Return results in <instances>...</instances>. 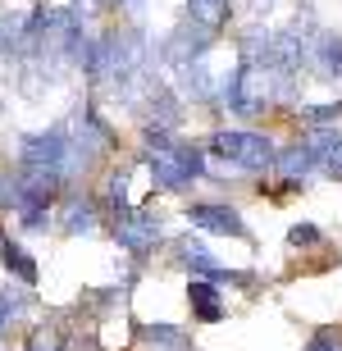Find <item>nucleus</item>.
<instances>
[{
    "label": "nucleus",
    "mask_w": 342,
    "mask_h": 351,
    "mask_svg": "<svg viewBox=\"0 0 342 351\" xmlns=\"http://www.w3.org/2000/svg\"><path fill=\"white\" fill-rule=\"evenodd\" d=\"M110 5H114V0H73V19H78V23H87V19H96V14H106Z\"/></svg>",
    "instance_id": "19"
},
{
    "label": "nucleus",
    "mask_w": 342,
    "mask_h": 351,
    "mask_svg": "<svg viewBox=\"0 0 342 351\" xmlns=\"http://www.w3.org/2000/svg\"><path fill=\"white\" fill-rule=\"evenodd\" d=\"M146 146H151V156H146L151 178H156V187H164V192H183V187H192V182L206 173L201 151L178 142L169 128H151V123H146Z\"/></svg>",
    "instance_id": "1"
},
{
    "label": "nucleus",
    "mask_w": 342,
    "mask_h": 351,
    "mask_svg": "<svg viewBox=\"0 0 342 351\" xmlns=\"http://www.w3.org/2000/svg\"><path fill=\"white\" fill-rule=\"evenodd\" d=\"M306 351H342V342H333L329 333H319L315 342H306Z\"/></svg>",
    "instance_id": "22"
},
{
    "label": "nucleus",
    "mask_w": 342,
    "mask_h": 351,
    "mask_svg": "<svg viewBox=\"0 0 342 351\" xmlns=\"http://www.w3.org/2000/svg\"><path fill=\"white\" fill-rule=\"evenodd\" d=\"M23 306H27L23 292H10V287L0 292V338H5V333H10V324L19 319V315H23Z\"/></svg>",
    "instance_id": "17"
},
{
    "label": "nucleus",
    "mask_w": 342,
    "mask_h": 351,
    "mask_svg": "<svg viewBox=\"0 0 342 351\" xmlns=\"http://www.w3.org/2000/svg\"><path fill=\"white\" fill-rule=\"evenodd\" d=\"M187 301H192V315H197L201 324H219L224 319V297H219V287L206 283V278H192L187 283Z\"/></svg>",
    "instance_id": "12"
},
{
    "label": "nucleus",
    "mask_w": 342,
    "mask_h": 351,
    "mask_svg": "<svg viewBox=\"0 0 342 351\" xmlns=\"http://www.w3.org/2000/svg\"><path fill=\"white\" fill-rule=\"evenodd\" d=\"M315 165H319V160H315V151H310L306 142H297V146H288V151H278V156H274V169H283L292 182L306 178V173L315 169Z\"/></svg>",
    "instance_id": "14"
},
{
    "label": "nucleus",
    "mask_w": 342,
    "mask_h": 351,
    "mask_svg": "<svg viewBox=\"0 0 342 351\" xmlns=\"http://www.w3.org/2000/svg\"><path fill=\"white\" fill-rule=\"evenodd\" d=\"M0 261H5V269L14 274V278H19V283H37V261H32V256H27L23 247H19V242H10V237H0Z\"/></svg>",
    "instance_id": "13"
},
{
    "label": "nucleus",
    "mask_w": 342,
    "mask_h": 351,
    "mask_svg": "<svg viewBox=\"0 0 342 351\" xmlns=\"http://www.w3.org/2000/svg\"><path fill=\"white\" fill-rule=\"evenodd\" d=\"M142 342L151 351H192L187 333H183V328H173V324H151V328H142Z\"/></svg>",
    "instance_id": "15"
},
{
    "label": "nucleus",
    "mask_w": 342,
    "mask_h": 351,
    "mask_svg": "<svg viewBox=\"0 0 342 351\" xmlns=\"http://www.w3.org/2000/svg\"><path fill=\"white\" fill-rule=\"evenodd\" d=\"M64 347L69 342H64V333H60V324H37L23 342V351H64Z\"/></svg>",
    "instance_id": "16"
},
{
    "label": "nucleus",
    "mask_w": 342,
    "mask_h": 351,
    "mask_svg": "<svg viewBox=\"0 0 342 351\" xmlns=\"http://www.w3.org/2000/svg\"><path fill=\"white\" fill-rule=\"evenodd\" d=\"M69 132V151H73V169H87V165H96V156H106L110 146H114V137H110L106 119L96 114L92 105H82L78 114L64 123Z\"/></svg>",
    "instance_id": "4"
},
{
    "label": "nucleus",
    "mask_w": 342,
    "mask_h": 351,
    "mask_svg": "<svg viewBox=\"0 0 342 351\" xmlns=\"http://www.w3.org/2000/svg\"><path fill=\"white\" fill-rule=\"evenodd\" d=\"M333 119H342V101H329V105H302V123H310V128H329Z\"/></svg>",
    "instance_id": "18"
},
{
    "label": "nucleus",
    "mask_w": 342,
    "mask_h": 351,
    "mask_svg": "<svg viewBox=\"0 0 342 351\" xmlns=\"http://www.w3.org/2000/svg\"><path fill=\"white\" fill-rule=\"evenodd\" d=\"M178 261L187 265V269H197V278H206V283H224V278H242V274H228L224 265L215 261L210 251L201 247L197 237H183V242H178Z\"/></svg>",
    "instance_id": "10"
},
{
    "label": "nucleus",
    "mask_w": 342,
    "mask_h": 351,
    "mask_svg": "<svg viewBox=\"0 0 342 351\" xmlns=\"http://www.w3.org/2000/svg\"><path fill=\"white\" fill-rule=\"evenodd\" d=\"M19 169H41V173H55V178H73V151H69V132L64 123L60 128H41V132H23L19 142Z\"/></svg>",
    "instance_id": "2"
},
{
    "label": "nucleus",
    "mask_w": 342,
    "mask_h": 351,
    "mask_svg": "<svg viewBox=\"0 0 342 351\" xmlns=\"http://www.w3.org/2000/svg\"><path fill=\"white\" fill-rule=\"evenodd\" d=\"M306 69H315L329 82H342V37L333 27H315L306 37Z\"/></svg>",
    "instance_id": "8"
},
{
    "label": "nucleus",
    "mask_w": 342,
    "mask_h": 351,
    "mask_svg": "<svg viewBox=\"0 0 342 351\" xmlns=\"http://www.w3.org/2000/svg\"><path fill=\"white\" fill-rule=\"evenodd\" d=\"M210 156L233 165V169H274V156L278 146L274 137L265 132H251V128H224L210 137Z\"/></svg>",
    "instance_id": "3"
},
{
    "label": "nucleus",
    "mask_w": 342,
    "mask_h": 351,
    "mask_svg": "<svg viewBox=\"0 0 342 351\" xmlns=\"http://www.w3.org/2000/svg\"><path fill=\"white\" fill-rule=\"evenodd\" d=\"M114 237L119 247L128 251V256H146V251H156V242L164 237V223L151 215V210H119L114 215Z\"/></svg>",
    "instance_id": "5"
},
{
    "label": "nucleus",
    "mask_w": 342,
    "mask_h": 351,
    "mask_svg": "<svg viewBox=\"0 0 342 351\" xmlns=\"http://www.w3.org/2000/svg\"><path fill=\"white\" fill-rule=\"evenodd\" d=\"M233 19V0H187V23H197L201 32L219 37Z\"/></svg>",
    "instance_id": "11"
},
{
    "label": "nucleus",
    "mask_w": 342,
    "mask_h": 351,
    "mask_svg": "<svg viewBox=\"0 0 342 351\" xmlns=\"http://www.w3.org/2000/svg\"><path fill=\"white\" fill-rule=\"evenodd\" d=\"M187 223L197 228V233H219V237H251L247 233V219L237 215L233 206H219V201H197V206L183 210Z\"/></svg>",
    "instance_id": "7"
},
{
    "label": "nucleus",
    "mask_w": 342,
    "mask_h": 351,
    "mask_svg": "<svg viewBox=\"0 0 342 351\" xmlns=\"http://www.w3.org/2000/svg\"><path fill=\"white\" fill-rule=\"evenodd\" d=\"M210 32H201L197 23H178L169 32V37H164V46H160V55H164V64L169 69H178V73H183V69H192V64H206V51H210Z\"/></svg>",
    "instance_id": "6"
},
{
    "label": "nucleus",
    "mask_w": 342,
    "mask_h": 351,
    "mask_svg": "<svg viewBox=\"0 0 342 351\" xmlns=\"http://www.w3.org/2000/svg\"><path fill=\"white\" fill-rule=\"evenodd\" d=\"M288 242H292V247H315V242H319V228H315V223H297V228L288 233Z\"/></svg>",
    "instance_id": "20"
},
{
    "label": "nucleus",
    "mask_w": 342,
    "mask_h": 351,
    "mask_svg": "<svg viewBox=\"0 0 342 351\" xmlns=\"http://www.w3.org/2000/svg\"><path fill=\"white\" fill-rule=\"evenodd\" d=\"M101 228V206H96L92 196H64V206H60V233L69 237H82V233H96Z\"/></svg>",
    "instance_id": "9"
},
{
    "label": "nucleus",
    "mask_w": 342,
    "mask_h": 351,
    "mask_svg": "<svg viewBox=\"0 0 342 351\" xmlns=\"http://www.w3.org/2000/svg\"><path fill=\"white\" fill-rule=\"evenodd\" d=\"M324 169H329V178L342 182V137H338V146H333L329 156H324Z\"/></svg>",
    "instance_id": "21"
},
{
    "label": "nucleus",
    "mask_w": 342,
    "mask_h": 351,
    "mask_svg": "<svg viewBox=\"0 0 342 351\" xmlns=\"http://www.w3.org/2000/svg\"><path fill=\"white\" fill-rule=\"evenodd\" d=\"M269 10H274V0H251V14H256V19H265Z\"/></svg>",
    "instance_id": "23"
}]
</instances>
